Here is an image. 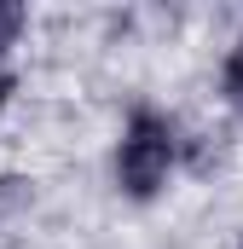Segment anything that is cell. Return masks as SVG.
I'll use <instances>...</instances> for the list:
<instances>
[{
  "instance_id": "cell-1",
  "label": "cell",
  "mask_w": 243,
  "mask_h": 249,
  "mask_svg": "<svg viewBox=\"0 0 243 249\" xmlns=\"http://www.w3.org/2000/svg\"><path fill=\"white\" fill-rule=\"evenodd\" d=\"M168 168H174V127L162 122V116H151V110H139L127 122V133H122V151H116L122 186L133 191V197H151L168 180Z\"/></svg>"
},
{
  "instance_id": "cell-3",
  "label": "cell",
  "mask_w": 243,
  "mask_h": 249,
  "mask_svg": "<svg viewBox=\"0 0 243 249\" xmlns=\"http://www.w3.org/2000/svg\"><path fill=\"white\" fill-rule=\"evenodd\" d=\"M226 93H232V99L243 105V47L232 53V64H226Z\"/></svg>"
},
{
  "instance_id": "cell-2",
  "label": "cell",
  "mask_w": 243,
  "mask_h": 249,
  "mask_svg": "<svg viewBox=\"0 0 243 249\" xmlns=\"http://www.w3.org/2000/svg\"><path fill=\"white\" fill-rule=\"evenodd\" d=\"M17 29H23V6L17 0H0V47H12Z\"/></svg>"
},
{
  "instance_id": "cell-4",
  "label": "cell",
  "mask_w": 243,
  "mask_h": 249,
  "mask_svg": "<svg viewBox=\"0 0 243 249\" xmlns=\"http://www.w3.org/2000/svg\"><path fill=\"white\" fill-rule=\"evenodd\" d=\"M0 105H6V75H0Z\"/></svg>"
}]
</instances>
